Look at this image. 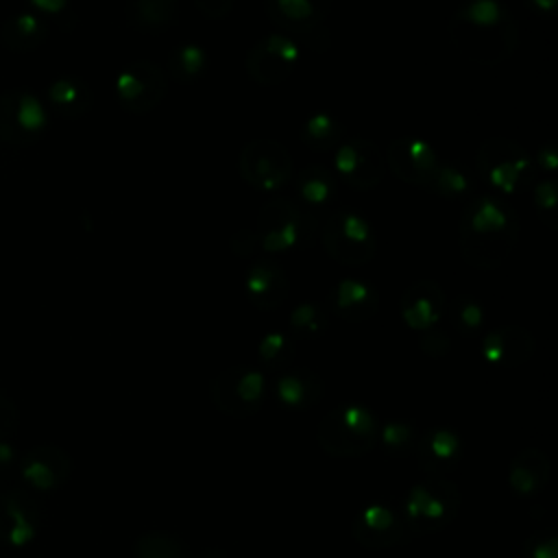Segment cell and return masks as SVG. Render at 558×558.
<instances>
[{
  "mask_svg": "<svg viewBox=\"0 0 558 558\" xmlns=\"http://www.w3.org/2000/svg\"><path fill=\"white\" fill-rule=\"evenodd\" d=\"M449 37L464 59L497 65L514 52L519 31L508 7L499 0H469L453 13Z\"/></svg>",
  "mask_w": 558,
  "mask_h": 558,
  "instance_id": "obj_1",
  "label": "cell"
},
{
  "mask_svg": "<svg viewBox=\"0 0 558 558\" xmlns=\"http://www.w3.org/2000/svg\"><path fill=\"white\" fill-rule=\"evenodd\" d=\"M458 233L466 264L493 270L512 253L519 238V218L508 203L495 196H477L466 203Z\"/></svg>",
  "mask_w": 558,
  "mask_h": 558,
  "instance_id": "obj_2",
  "label": "cell"
},
{
  "mask_svg": "<svg viewBox=\"0 0 558 558\" xmlns=\"http://www.w3.org/2000/svg\"><path fill=\"white\" fill-rule=\"evenodd\" d=\"M379 427L381 425L368 408L357 403H344L320 418L316 427V440L320 449L329 456H364L375 449Z\"/></svg>",
  "mask_w": 558,
  "mask_h": 558,
  "instance_id": "obj_3",
  "label": "cell"
},
{
  "mask_svg": "<svg viewBox=\"0 0 558 558\" xmlns=\"http://www.w3.org/2000/svg\"><path fill=\"white\" fill-rule=\"evenodd\" d=\"M460 490L453 482L432 475L410 488L401 506V517L414 536H427L445 530L458 512Z\"/></svg>",
  "mask_w": 558,
  "mask_h": 558,
  "instance_id": "obj_4",
  "label": "cell"
},
{
  "mask_svg": "<svg viewBox=\"0 0 558 558\" xmlns=\"http://www.w3.org/2000/svg\"><path fill=\"white\" fill-rule=\"evenodd\" d=\"M475 168L482 181L504 194L519 192L532 174L527 153L508 137H488L482 142L475 155Z\"/></svg>",
  "mask_w": 558,
  "mask_h": 558,
  "instance_id": "obj_5",
  "label": "cell"
},
{
  "mask_svg": "<svg viewBox=\"0 0 558 558\" xmlns=\"http://www.w3.org/2000/svg\"><path fill=\"white\" fill-rule=\"evenodd\" d=\"M323 246L331 259L342 266H362L375 255V233L371 225L353 211H331L320 233Z\"/></svg>",
  "mask_w": 558,
  "mask_h": 558,
  "instance_id": "obj_6",
  "label": "cell"
},
{
  "mask_svg": "<svg viewBox=\"0 0 558 558\" xmlns=\"http://www.w3.org/2000/svg\"><path fill=\"white\" fill-rule=\"evenodd\" d=\"M211 403L227 416H253L264 401V375L253 366H231L216 375L209 388Z\"/></svg>",
  "mask_w": 558,
  "mask_h": 558,
  "instance_id": "obj_7",
  "label": "cell"
},
{
  "mask_svg": "<svg viewBox=\"0 0 558 558\" xmlns=\"http://www.w3.org/2000/svg\"><path fill=\"white\" fill-rule=\"evenodd\" d=\"M242 179L264 192L283 187L292 177V157L283 144L275 140H251L238 157Z\"/></svg>",
  "mask_w": 558,
  "mask_h": 558,
  "instance_id": "obj_8",
  "label": "cell"
},
{
  "mask_svg": "<svg viewBox=\"0 0 558 558\" xmlns=\"http://www.w3.org/2000/svg\"><path fill=\"white\" fill-rule=\"evenodd\" d=\"M299 63V46L286 33H270L255 41L246 54L248 76L266 87L283 83Z\"/></svg>",
  "mask_w": 558,
  "mask_h": 558,
  "instance_id": "obj_9",
  "label": "cell"
},
{
  "mask_svg": "<svg viewBox=\"0 0 558 558\" xmlns=\"http://www.w3.org/2000/svg\"><path fill=\"white\" fill-rule=\"evenodd\" d=\"M166 89V72L148 59L129 63L116 78V96L120 105L131 113L153 111L163 100Z\"/></svg>",
  "mask_w": 558,
  "mask_h": 558,
  "instance_id": "obj_10",
  "label": "cell"
},
{
  "mask_svg": "<svg viewBox=\"0 0 558 558\" xmlns=\"http://www.w3.org/2000/svg\"><path fill=\"white\" fill-rule=\"evenodd\" d=\"M381 150L364 137L342 140L333 150V174L355 190H371L384 177Z\"/></svg>",
  "mask_w": 558,
  "mask_h": 558,
  "instance_id": "obj_11",
  "label": "cell"
},
{
  "mask_svg": "<svg viewBox=\"0 0 558 558\" xmlns=\"http://www.w3.org/2000/svg\"><path fill=\"white\" fill-rule=\"evenodd\" d=\"M255 235L262 251L288 253L299 246L303 235H307V231L303 229V214L288 198L270 201L259 211Z\"/></svg>",
  "mask_w": 558,
  "mask_h": 558,
  "instance_id": "obj_12",
  "label": "cell"
},
{
  "mask_svg": "<svg viewBox=\"0 0 558 558\" xmlns=\"http://www.w3.org/2000/svg\"><path fill=\"white\" fill-rule=\"evenodd\" d=\"M440 161L432 144L421 137H397L386 148V166L410 185L429 187Z\"/></svg>",
  "mask_w": 558,
  "mask_h": 558,
  "instance_id": "obj_13",
  "label": "cell"
},
{
  "mask_svg": "<svg viewBox=\"0 0 558 558\" xmlns=\"http://www.w3.org/2000/svg\"><path fill=\"white\" fill-rule=\"evenodd\" d=\"M351 536L366 549H388L412 538L401 510L386 504L364 508L351 523Z\"/></svg>",
  "mask_w": 558,
  "mask_h": 558,
  "instance_id": "obj_14",
  "label": "cell"
},
{
  "mask_svg": "<svg viewBox=\"0 0 558 558\" xmlns=\"http://www.w3.org/2000/svg\"><path fill=\"white\" fill-rule=\"evenodd\" d=\"M534 349V336L519 325H501L482 338L484 360L499 368H517L525 364Z\"/></svg>",
  "mask_w": 558,
  "mask_h": 558,
  "instance_id": "obj_15",
  "label": "cell"
},
{
  "mask_svg": "<svg viewBox=\"0 0 558 558\" xmlns=\"http://www.w3.org/2000/svg\"><path fill=\"white\" fill-rule=\"evenodd\" d=\"M447 307V299L442 288L436 281L421 279L408 286L399 301V312L405 325L414 331L432 329Z\"/></svg>",
  "mask_w": 558,
  "mask_h": 558,
  "instance_id": "obj_16",
  "label": "cell"
},
{
  "mask_svg": "<svg viewBox=\"0 0 558 558\" xmlns=\"http://www.w3.org/2000/svg\"><path fill=\"white\" fill-rule=\"evenodd\" d=\"M266 15L283 31L307 35L323 26L331 0H264Z\"/></svg>",
  "mask_w": 558,
  "mask_h": 558,
  "instance_id": "obj_17",
  "label": "cell"
},
{
  "mask_svg": "<svg viewBox=\"0 0 558 558\" xmlns=\"http://www.w3.org/2000/svg\"><path fill=\"white\" fill-rule=\"evenodd\" d=\"M72 471V462L68 453L52 445L33 447L22 456V477L39 490L59 488Z\"/></svg>",
  "mask_w": 558,
  "mask_h": 558,
  "instance_id": "obj_18",
  "label": "cell"
},
{
  "mask_svg": "<svg viewBox=\"0 0 558 558\" xmlns=\"http://www.w3.org/2000/svg\"><path fill=\"white\" fill-rule=\"evenodd\" d=\"M39 521L35 501L20 493H7L0 499V538L11 545H24L33 538Z\"/></svg>",
  "mask_w": 558,
  "mask_h": 558,
  "instance_id": "obj_19",
  "label": "cell"
},
{
  "mask_svg": "<svg viewBox=\"0 0 558 558\" xmlns=\"http://www.w3.org/2000/svg\"><path fill=\"white\" fill-rule=\"evenodd\" d=\"M288 277L275 262H257L244 277V292L259 310H275L288 296Z\"/></svg>",
  "mask_w": 558,
  "mask_h": 558,
  "instance_id": "obj_20",
  "label": "cell"
},
{
  "mask_svg": "<svg viewBox=\"0 0 558 558\" xmlns=\"http://www.w3.org/2000/svg\"><path fill=\"white\" fill-rule=\"evenodd\" d=\"M414 453L418 456V462L423 464L425 471L442 477L460 462L462 442L456 432L438 427L421 434Z\"/></svg>",
  "mask_w": 558,
  "mask_h": 558,
  "instance_id": "obj_21",
  "label": "cell"
},
{
  "mask_svg": "<svg viewBox=\"0 0 558 558\" xmlns=\"http://www.w3.org/2000/svg\"><path fill=\"white\" fill-rule=\"evenodd\" d=\"M333 312L349 323H364L373 318L379 307V296L375 288L360 279H342L331 296Z\"/></svg>",
  "mask_w": 558,
  "mask_h": 558,
  "instance_id": "obj_22",
  "label": "cell"
},
{
  "mask_svg": "<svg viewBox=\"0 0 558 558\" xmlns=\"http://www.w3.org/2000/svg\"><path fill=\"white\" fill-rule=\"evenodd\" d=\"M275 392L279 401L294 410H305L323 399L325 384L318 373L307 368H290L277 377Z\"/></svg>",
  "mask_w": 558,
  "mask_h": 558,
  "instance_id": "obj_23",
  "label": "cell"
},
{
  "mask_svg": "<svg viewBox=\"0 0 558 558\" xmlns=\"http://www.w3.org/2000/svg\"><path fill=\"white\" fill-rule=\"evenodd\" d=\"M549 460L541 449L527 447L519 451L508 469L510 488L519 495H536L545 488L549 480Z\"/></svg>",
  "mask_w": 558,
  "mask_h": 558,
  "instance_id": "obj_24",
  "label": "cell"
},
{
  "mask_svg": "<svg viewBox=\"0 0 558 558\" xmlns=\"http://www.w3.org/2000/svg\"><path fill=\"white\" fill-rule=\"evenodd\" d=\"M179 13V4L168 0H129L126 20L133 28L144 33L166 31Z\"/></svg>",
  "mask_w": 558,
  "mask_h": 558,
  "instance_id": "obj_25",
  "label": "cell"
},
{
  "mask_svg": "<svg viewBox=\"0 0 558 558\" xmlns=\"http://www.w3.org/2000/svg\"><path fill=\"white\" fill-rule=\"evenodd\" d=\"M336 185L338 179L333 170L320 163L305 166L296 172V194L310 205H327L336 196Z\"/></svg>",
  "mask_w": 558,
  "mask_h": 558,
  "instance_id": "obj_26",
  "label": "cell"
},
{
  "mask_svg": "<svg viewBox=\"0 0 558 558\" xmlns=\"http://www.w3.org/2000/svg\"><path fill=\"white\" fill-rule=\"evenodd\" d=\"M48 98L57 107V111L68 118L83 116L92 105V92H89L87 83H83L81 78H74V76L57 78L48 87Z\"/></svg>",
  "mask_w": 558,
  "mask_h": 558,
  "instance_id": "obj_27",
  "label": "cell"
},
{
  "mask_svg": "<svg viewBox=\"0 0 558 558\" xmlns=\"http://www.w3.org/2000/svg\"><path fill=\"white\" fill-rule=\"evenodd\" d=\"M342 124L325 111L312 113L301 126V140L312 150H336L342 144Z\"/></svg>",
  "mask_w": 558,
  "mask_h": 558,
  "instance_id": "obj_28",
  "label": "cell"
},
{
  "mask_svg": "<svg viewBox=\"0 0 558 558\" xmlns=\"http://www.w3.org/2000/svg\"><path fill=\"white\" fill-rule=\"evenodd\" d=\"M0 37L4 46L11 50H20V52L33 50L44 41L46 24L33 13H22L2 26Z\"/></svg>",
  "mask_w": 558,
  "mask_h": 558,
  "instance_id": "obj_29",
  "label": "cell"
},
{
  "mask_svg": "<svg viewBox=\"0 0 558 558\" xmlns=\"http://www.w3.org/2000/svg\"><path fill=\"white\" fill-rule=\"evenodd\" d=\"M209 65V57L205 48L196 44H181L168 54V72L179 83L196 81Z\"/></svg>",
  "mask_w": 558,
  "mask_h": 558,
  "instance_id": "obj_30",
  "label": "cell"
},
{
  "mask_svg": "<svg viewBox=\"0 0 558 558\" xmlns=\"http://www.w3.org/2000/svg\"><path fill=\"white\" fill-rule=\"evenodd\" d=\"M471 174L460 163H447L440 161V166L434 172V179L429 183V190L445 198H462L471 194Z\"/></svg>",
  "mask_w": 558,
  "mask_h": 558,
  "instance_id": "obj_31",
  "label": "cell"
},
{
  "mask_svg": "<svg viewBox=\"0 0 558 558\" xmlns=\"http://www.w3.org/2000/svg\"><path fill=\"white\" fill-rule=\"evenodd\" d=\"M421 434L403 421H390L384 427H379V438L377 442H381V447L386 449L388 456L392 458H403V456H412L416 451Z\"/></svg>",
  "mask_w": 558,
  "mask_h": 558,
  "instance_id": "obj_32",
  "label": "cell"
},
{
  "mask_svg": "<svg viewBox=\"0 0 558 558\" xmlns=\"http://www.w3.org/2000/svg\"><path fill=\"white\" fill-rule=\"evenodd\" d=\"M133 558H187L183 543L166 532H146L133 545Z\"/></svg>",
  "mask_w": 558,
  "mask_h": 558,
  "instance_id": "obj_33",
  "label": "cell"
},
{
  "mask_svg": "<svg viewBox=\"0 0 558 558\" xmlns=\"http://www.w3.org/2000/svg\"><path fill=\"white\" fill-rule=\"evenodd\" d=\"M257 355L268 368L286 371L294 360V342L286 333L270 331L259 340Z\"/></svg>",
  "mask_w": 558,
  "mask_h": 558,
  "instance_id": "obj_34",
  "label": "cell"
},
{
  "mask_svg": "<svg viewBox=\"0 0 558 558\" xmlns=\"http://www.w3.org/2000/svg\"><path fill=\"white\" fill-rule=\"evenodd\" d=\"M449 314L462 336H473L484 325V307L469 294H458L449 305Z\"/></svg>",
  "mask_w": 558,
  "mask_h": 558,
  "instance_id": "obj_35",
  "label": "cell"
},
{
  "mask_svg": "<svg viewBox=\"0 0 558 558\" xmlns=\"http://www.w3.org/2000/svg\"><path fill=\"white\" fill-rule=\"evenodd\" d=\"M290 327L303 338L318 336L327 327V312L318 303H301L290 312Z\"/></svg>",
  "mask_w": 558,
  "mask_h": 558,
  "instance_id": "obj_36",
  "label": "cell"
},
{
  "mask_svg": "<svg viewBox=\"0 0 558 558\" xmlns=\"http://www.w3.org/2000/svg\"><path fill=\"white\" fill-rule=\"evenodd\" d=\"M15 122H17L22 137L35 135L44 129L46 111L33 94H22L15 98Z\"/></svg>",
  "mask_w": 558,
  "mask_h": 558,
  "instance_id": "obj_37",
  "label": "cell"
},
{
  "mask_svg": "<svg viewBox=\"0 0 558 558\" xmlns=\"http://www.w3.org/2000/svg\"><path fill=\"white\" fill-rule=\"evenodd\" d=\"M534 205L538 211V220L549 229L556 227V207H558V187L554 179H543L534 185Z\"/></svg>",
  "mask_w": 558,
  "mask_h": 558,
  "instance_id": "obj_38",
  "label": "cell"
},
{
  "mask_svg": "<svg viewBox=\"0 0 558 558\" xmlns=\"http://www.w3.org/2000/svg\"><path fill=\"white\" fill-rule=\"evenodd\" d=\"M523 549L530 558H558V538L551 530H538L523 543Z\"/></svg>",
  "mask_w": 558,
  "mask_h": 558,
  "instance_id": "obj_39",
  "label": "cell"
},
{
  "mask_svg": "<svg viewBox=\"0 0 558 558\" xmlns=\"http://www.w3.org/2000/svg\"><path fill=\"white\" fill-rule=\"evenodd\" d=\"M15 94L0 96V137L7 142H17V137H22L15 122Z\"/></svg>",
  "mask_w": 558,
  "mask_h": 558,
  "instance_id": "obj_40",
  "label": "cell"
},
{
  "mask_svg": "<svg viewBox=\"0 0 558 558\" xmlns=\"http://www.w3.org/2000/svg\"><path fill=\"white\" fill-rule=\"evenodd\" d=\"M421 349L432 355V357H440L449 351V338L442 331H436L434 327L427 331H421Z\"/></svg>",
  "mask_w": 558,
  "mask_h": 558,
  "instance_id": "obj_41",
  "label": "cell"
},
{
  "mask_svg": "<svg viewBox=\"0 0 558 558\" xmlns=\"http://www.w3.org/2000/svg\"><path fill=\"white\" fill-rule=\"evenodd\" d=\"M194 4L207 20H222L233 9V0H194Z\"/></svg>",
  "mask_w": 558,
  "mask_h": 558,
  "instance_id": "obj_42",
  "label": "cell"
},
{
  "mask_svg": "<svg viewBox=\"0 0 558 558\" xmlns=\"http://www.w3.org/2000/svg\"><path fill=\"white\" fill-rule=\"evenodd\" d=\"M15 425H17V410L4 395H0V438L9 436L15 429Z\"/></svg>",
  "mask_w": 558,
  "mask_h": 558,
  "instance_id": "obj_43",
  "label": "cell"
},
{
  "mask_svg": "<svg viewBox=\"0 0 558 558\" xmlns=\"http://www.w3.org/2000/svg\"><path fill=\"white\" fill-rule=\"evenodd\" d=\"M538 163H541L545 170H556V166H558V153H556L554 144L541 146V150H538Z\"/></svg>",
  "mask_w": 558,
  "mask_h": 558,
  "instance_id": "obj_44",
  "label": "cell"
},
{
  "mask_svg": "<svg viewBox=\"0 0 558 558\" xmlns=\"http://www.w3.org/2000/svg\"><path fill=\"white\" fill-rule=\"evenodd\" d=\"M33 7L41 9V11H48V13H57L65 7L68 0H28Z\"/></svg>",
  "mask_w": 558,
  "mask_h": 558,
  "instance_id": "obj_45",
  "label": "cell"
},
{
  "mask_svg": "<svg viewBox=\"0 0 558 558\" xmlns=\"http://www.w3.org/2000/svg\"><path fill=\"white\" fill-rule=\"evenodd\" d=\"M527 2L538 13H551L556 9V4H558V0H527Z\"/></svg>",
  "mask_w": 558,
  "mask_h": 558,
  "instance_id": "obj_46",
  "label": "cell"
},
{
  "mask_svg": "<svg viewBox=\"0 0 558 558\" xmlns=\"http://www.w3.org/2000/svg\"><path fill=\"white\" fill-rule=\"evenodd\" d=\"M9 458H11V447H7V445L0 442V462H4V460H9Z\"/></svg>",
  "mask_w": 558,
  "mask_h": 558,
  "instance_id": "obj_47",
  "label": "cell"
},
{
  "mask_svg": "<svg viewBox=\"0 0 558 558\" xmlns=\"http://www.w3.org/2000/svg\"><path fill=\"white\" fill-rule=\"evenodd\" d=\"M201 558H227L222 551H218V549H209V551H205Z\"/></svg>",
  "mask_w": 558,
  "mask_h": 558,
  "instance_id": "obj_48",
  "label": "cell"
},
{
  "mask_svg": "<svg viewBox=\"0 0 558 558\" xmlns=\"http://www.w3.org/2000/svg\"><path fill=\"white\" fill-rule=\"evenodd\" d=\"M168 2H174V4H179V0H168Z\"/></svg>",
  "mask_w": 558,
  "mask_h": 558,
  "instance_id": "obj_49",
  "label": "cell"
}]
</instances>
